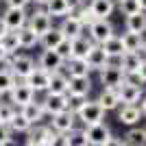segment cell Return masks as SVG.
Wrapping results in <instances>:
<instances>
[{
	"instance_id": "6da1fadb",
	"label": "cell",
	"mask_w": 146,
	"mask_h": 146,
	"mask_svg": "<svg viewBox=\"0 0 146 146\" xmlns=\"http://www.w3.org/2000/svg\"><path fill=\"white\" fill-rule=\"evenodd\" d=\"M76 103V107H74V113H76V120H81L83 124L87 127H94V124H100V122L105 120V113L107 111L100 107V103L98 100H74Z\"/></svg>"
},
{
	"instance_id": "7a4b0ae2",
	"label": "cell",
	"mask_w": 146,
	"mask_h": 146,
	"mask_svg": "<svg viewBox=\"0 0 146 146\" xmlns=\"http://www.w3.org/2000/svg\"><path fill=\"white\" fill-rule=\"evenodd\" d=\"M5 66H7L5 70H9L15 79H22V81H24L26 76L35 70V61L31 59L29 55H13L11 59L5 61Z\"/></svg>"
},
{
	"instance_id": "3957f363",
	"label": "cell",
	"mask_w": 146,
	"mask_h": 146,
	"mask_svg": "<svg viewBox=\"0 0 146 146\" xmlns=\"http://www.w3.org/2000/svg\"><path fill=\"white\" fill-rule=\"evenodd\" d=\"M87 29H90V39L94 44H98V46H103L105 42H109L111 37L116 35L113 33V24L109 20H94Z\"/></svg>"
},
{
	"instance_id": "277c9868",
	"label": "cell",
	"mask_w": 146,
	"mask_h": 146,
	"mask_svg": "<svg viewBox=\"0 0 146 146\" xmlns=\"http://www.w3.org/2000/svg\"><path fill=\"white\" fill-rule=\"evenodd\" d=\"M26 26H29L37 37H44L50 29H52V18L46 13L44 7H39L35 13H31V15H29V24H26Z\"/></svg>"
},
{
	"instance_id": "5b68a950",
	"label": "cell",
	"mask_w": 146,
	"mask_h": 146,
	"mask_svg": "<svg viewBox=\"0 0 146 146\" xmlns=\"http://www.w3.org/2000/svg\"><path fill=\"white\" fill-rule=\"evenodd\" d=\"M44 105V111L48 113L50 118L57 116V113H63V111L70 109V96L68 94H46V98L42 100Z\"/></svg>"
},
{
	"instance_id": "8992f818",
	"label": "cell",
	"mask_w": 146,
	"mask_h": 146,
	"mask_svg": "<svg viewBox=\"0 0 146 146\" xmlns=\"http://www.w3.org/2000/svg\"><path fill=\"white\" fill-rule=\"evenodd\" d=\"M33 100H35V92L31 90L24 81H22V83H15V87L9 92V103H11L15 109H22V107H26V105L33 103Z\"/></svg>"
},
{
	"instance_id": "52a82bcc",
	"label": "cell",
	"mask_w": 146,
	"mask_h": 146,
	"mask_svg": "<svg viewBox=\"0 0 146 146\" xmlns=\"http://www.w3.org/2000/svg\"><path fill=\"white\" fill-rule=\"evenodd\" d=\"M50 129H52L55 133L68 135L70 131L76 129V113H74L72 109H68V111H63V113L52 116V120H50Z\"/></svg>"
},
{
	"instance_id": "ba28073f",
	"label": "cell",
	"mask_w": 146,
	"mask_h": 146,
	"mask_svg": "<svg viewBox=\"0 0 146 146\" xmlns=\"http://www.w3.org/2000/svg\"><path fill=\"white\" fill-rule=\"evenodd\" d=\"M2 22H5V26L11 33H18L20 29H24L29 24V13H26V9H9L7 7L5 15H2Z\"/></svg>"
},
{
	"instance_id": "9c48e42d",
	"label": "cell",
	"mask_w": 146,
	"mask_h": 146,
	"mask_svg": "<svg viewBox=\"0 0 146 146\" xmlns=\"http://www.w3.org/2000/svg\"><path fill=\"white\" fill-rule=\"evenodd\" d=\"M100 83L103 87H111V90H118V87L124 83V72L118 63H109V66L100 70Z\"/></svg>"
},
{
	"instance_id": "30bf717a",
	"label": "cell",
	"mask_w": 146,
	"mask_h": 146,
	"mask_svg": "<svg viewBox=\"0 0 146 146\" xmlns=\"http://www.w3.org/2000/svg\"><path fill=\"white\" fill-rule=\"evenodd\" d=\"M85 137H87L90 146H105L107 140L111 137V129L105 122H100V124H94V127L85 129Z\"/></svg>"
},
{
	"instance_id": "8fae6325",
	"label": "cell",
	"mask_w": 146,
	"mask_h": 146,
	"mask_svg": "<svg viewBox=\"0 0 146 146\" xmlns=\"http://www.w3.org/2000/svg\"><path fill=\"white\" fill-rule=\"evenodd\" d=\"M52 129L46 124H33L31 131L26 133V146H48Z\"/></svg>"
},
{
	"instance_id": "7c38bea8",
	"label": "cell",
	"mask_w": 146,
	"mask_h": 146,
	"mask_svg": "<svg viewBox=\"0 0 146 146\" xmlns=\"http://www.w3.org/2000/svg\"><path fill=\"white\" fill-rule=\"evenodd\" d=\"M85 63H87V68L90 70H105V68L111 63V59L107 57V52L103 50V46H98V44H94L92 46V50L87 52V57H85Z\"/></svg>"
},
{
	"instance_id": "4fadbf2b",
	"label": "cell",
	"mask_w": 146,
	"mask_h": 146,
	"mask_svg": "<svg viewBox=\"0 0 146 146\" xmlns=\"http://www.w3.org/2000/svg\"><path fill=\"white\" fill-rule=\"evenodd\" d=\"M63 63H66V61H63L59 55H57V50H44L42 55H39V61H37V68L46 70L48 74H55V72H61Z\"/></svg>"
},
{
	"instance_id": "5bb4252c",
	"label": "cell",
	"mask_w": 146,
	"mask_h": 146,
	"mask_svg": "<svg viewBox=\"0 0 146 146\" xmlns=\"http://www.w3.org/2000/svg\"><path fill=\"white\" fill-rule=\"evenodd\" d=\"M90 92H92L90 76H83V79H70V85H68V96H70V100H85Z\"/></svg>"
},
{
	"instance_id": "9a60e30c",
	"label": "cell",
	"mask_w": 146,
	"mask_h": 146,
	"mask_svg": "<svg viewBox=\"0 0 146 146\" xmlns=\"http://www.w3.org/2000/svg\"><path fill=\"white\" fill-rule=\"evenodd\" d=\"M24 83L33 92H48V87H50V74L46 72V70H42V68H35V70L24 79Z\"/></svg>"
},
{
	"instance_id": "2e32d148",
	"label": "cell",
	"mask_w": 146,
	"mask_h": 146,
	"mask_svg": "<svg viewBox=\"0 0 146 146\" xmlns=\"http://www.w3.org/2000/svg\"><path fill=\"white\" fill-rule=\"evenodd\" d=\"M83 22H81L79 18H72V15H66L63 18V22H61V26H59V31L63 33V37L66 39H79V37H83Z\"/></svg>"
},
{
	"instance_id": "e0dca14e",
	"label": "cell",
	"mask_w": 146,
	"mask_h": 146,
	"mask_svg": "<svg viewBox=\"0 0 146 146\" xmlns=\"http://www.w3.org/2000/svg\"><path fill=\"white\" fill-rule=\"evenodd\" d=\"M87 9H90L94 20H109V15L113 13L116 5H113V0H90Z\"/></svg>"
},
{
	"instance_id": "ac0fdd59",
	"label": "cell",
	"mask_w": 146,
	"mask_h": 146,
	"mask_svg": "<svg viewBox=\"0 0 146 146\" xmlns=\"http://www.w3.org/2000/svg\"><path fill=\"white\" fill-rule=\"evenodd\" d=\"M142 111L137 105H122L120 111H118V122L120 124H127V127H135L137 122L142 120Z\"/></svg>"
},
{
	"instance_id": "d6986e66",
	"label": "cell",
	"mask_w": 146,
	"mask_h": 146,
	"mask_svg": "<svg viewBox=\"0 0 146 146\" xmlns=\"http://www.w3.org/2000/svg\"><path fill=\"white\" fill-rule=\"evenodd\" d=\"M118 94H120V103L122 105H137L140 103L142 94H144V90L137 85H129V83H122L120 87H118Z\"/></svg>"
},
{
	"instance_id": "ffe728a7",
	"label": "cell",
	"mask_w": 146,
	"mask_h": 146,
	"mask_svg": "<svg viewBox=\"0 0 146 146\" xmlns=\"http://www.w3.org/2000/svg\"><path fill=\"white\" fill-rule=\"evenodd\" d=\"M96 100L100 103V107H103L105 111H113L122 105L118 90H111V87H103V92H100V96H98Z\"/></svg>"
},
{
	"instance_id": "44dd1931",
	"label": "cell",
	"mask_w": 146,
	"mask_h": 146,
	"mask_svg": "<svg viewBox=\"0 0 146 146\" xmlns=\"http://www.w3.org/2000/svg\"><path fill=\"white\" fill-rule=\"evenodd\" d=\"M142 61H144V57H142L140 52H124V55L120 57V63H118V66L122 68L124 74H133V72H140Z\"/></svg>"
},
{
	"instance_id": "7402d4cb",
	"label": "cell",
	"mask_w": 146,
	"mask_h": 146,
	"mask_svg": "<svg viewBox=\"0 0 146 146\" xmlns=\"http://www.w3.org/2000/svg\"><path fill=\"white\" fill-rule=\"evenodd\" d=\"M20 113H22V116H24L31 124H39V120H44V116H46L42 100H33V103H29L26 107H22V109H20Z\"/></svg>"
},
{
	"instance_id": "603a6c76",
	"label": "cell",
	"mask_w": 146,
	"mask_h": 146,
	"mask_svg": "<svg viewBox=\"0 0 146 146\" xmlns=\"http://www.w3.org/2000/svg\"><path fill=\"white\" fill-rule=\"evenodd\" d=\"M63 39H66V37H63V33L59 31V26H57V29L52 26V29H50L44 37H39V44H42L44 50H57V48H59V44L63 42Z\"/></svg>"
},
{
	"instance_id": "cb8c5ba5",
	"label": "cell",
	"mask_w": 146,
	"mask_h": 146,
	"mask_svg": "<svg viewBox=\"0 0 146 146\" xmlns=\"http://www.w3.org/2000/svg\"><path fill=\"white\" fill-rule=\"evenodd\" d=\"M44 9L50 18H66L70 13V0H48Z\"/></svg>"
},
{
	"instance_id": "d4e9b609",
	"label": "cell",
	"mask_w": 146,
	"mask_h": 146,
	"mask_svg": "<svg viewBox=\"0 0 146 146\" xmlns=\"http://www.w3.org/2000/svg\"><path fill=\"white\" fill-rule=\"evenodd\" d=\"M63 68L68 70L70 79H83V76H90V68L83 59H70L63 63Z\"/></svg>"
},
{
	"instance_id": "484cf974",
	"label": "cell",
	"mask_w": 146,
	"mask_h": 146,
	"mask_svg": "<svg viewBox=\"0 0 146 146\" xmlns=\"http://www.w3.org/2000/svg\"><path fill=\"white\" fill-rule=\"evenodd\" d=\"M70 44H72V59H83V61H85L87 52H90L92 46H94V42H92V39H87L85 35L79 37V39H72Z\"/></svg>"
},
{
	"instance_id": "4316f807",
	"label": "cell",
	"mask_w": 146,
	"mask_h": 146,
	"mask_svg": "<svg viewBox=\"0 0 146 146\" xmlns=\"http://www.w3.org/2000/svg\"><path fill=\"white\" fill-rule=\"evenodd\" d=\"M124 26H127V33H137V35H144L146 33V13H137V15H129L124 20Z\"/></svg>"
},
{
	"instance_id": "83f0119b",
	"label": "cell",
	"mask_w": 146,
	"mask_h": 146,
	"mask_svg": "<svg viewBox=\"0 0 146 146\" xmlns=\"http://www.w3.org/2000/svg\"><path fill=\"white\" fill-rule=\"evenodd\" d=\"M144 35L137 33H124L122 35V44H124V52H142L144 48Z\"/></svg>"
},
{
	"instance_id": "f1b7e54d",
	"label": "cell",
	"mask_w": 146,
	"mask_h": 146,
	"mask_svg": "<svg viewBox=\"0 0 146 146\" xmlns=\"http://www.w3.org/2000/svg\"><path fill=\"white\" fill-rule=\"evenodd\" d=\"M68 85H70V76H66L63 72L50 74V94H68Z\"/></svg>"
},
{
	"instance_id": "f546056e",
	"label": "cell",
	"mask_w": 146,
	"mask_h": 146,
	"mask_svg": "<svg viewBox=\"0 0 146 146\" xmlns=\"http://www.w3.org/2000/svg\"><path fill=\"white\" fill-rule=\"evenodd\" d=\"M103 50L107 52V57H109V59H120V57L124 55V44H122V37L113 35L109 42L103 44Z\"/></svg>"
},
{
	"instance_id": "4dcf8cb0",
	"label": "cell",
	"mask_w": 146,
	"mask_h": 146,
	"mask_svg": "<svg viewBox=\"0 0 146 146\" xmlns=\"http://www.w3.org/2000/svg\"><path fill=\"white\" fill-rule=\"evenodd\" d=\"M124 142H127V146H146V129L131 127L124 135Z\"/></svg>"
},
{
	"instance_id": "1f68e13d",
	"label": "cell",
	"mask_w": 146,
	"mask_h": 146,
	"mask_svg": "<svg viewBox=\"0 0 146 146\" xmlns=\"http://www.w3.org/2000/svg\"><path fill=\"white\" fill-rule=\"evenodd\" d=\"M0 48L5 50L9 57H13V55H18V50H20V39H18V33H7L2 39H0Z\"/></svg>"
},
{
	"instance_id": "d6a6232c",
	"label": "cell",
	"mask_w": 146,
	"mask_h": 146,
	"mask_svg": "<svg viewBox=\"0 0 146 146\" xmlns=\"http://www.w3.org/2000/svg\"><path fill=\"white\" fill-rule=\"evenodd\" d=\"M18 39H20V48H33V46L39 44V37H37L29 26H24V29L18 31Z\"/></svg>"
},
{
	"instance_id": "836d02e7",
	"label": "cell",
	"mask_w": 146,
	"mask_h": 146,
	"mask_svg": "<svg viewBox=\"0 0 146 146\" xmlns=\"http://www.w3.org/2000/svg\"><path fill=\"white\" fill-rule=\"evenodd\" d=\"M31 127H33V124H31V122L26 120V118L22 116L20 111L13 116V120L9 122V131H11V133H29Z\"/></svg>"
},
{
	"instance_id": "e575fe53",
	"label": "cell",
	"mask_w": 146,
	"mask_h": 146,
	"mask_svg": "<svg viewBox=\"0 0 146 146\" xmlns=\"http://www.w3.org/2000/svg\"><path fill=\"white\" fill-rule=\"evenodd\" d=\"M15 83H18V79H15L9 70H0V96L9 94V92L15 87Z\"/></svg>"
},
{
	"instance_id": "d590c367",
	"label": "cell",
	"mask_w": 146,
	"mask_h": 146,
	"mask_svg": "<svg viewBox=\"0 0 146 146\" xmlns=\"http://www.w3.org/2000/svg\"><path fill=\"white\" fill-rule=\"evenodd\" d=\"M118 9H120L122 15H137L142 13V7H140V0H120L118 2Z\"/></svg>"
},
{
	"instance_id": "8d00e7d4",
	"label": "cell",
	"mask_w": 146,
	"mask_h": 146,
	"mask_svg": "<svg viewBox=\"0 0 146 146\" xmlns=\"http://www.w3.org/2000/svg\"><path fill=\"white\" fill-rule=\"evenodd\" d=\"M20 109H15L11 103H0V124H7L9 127V122L13 120V116L18 113Z\"/></svg>"
},
{
	"instance_id": "74e56055",
	"label": "cell",
	"mask_w": 146,
	"mask_h": 146,
	"mask_svg": "<svg viewBox=\"0 0 146 146\" xmlns=\"http://www.w3.org/2000/svg\"><path fill=\"white\" fill-rule=\"evenodd\" d=\"M68 144L70 146H90L85 137V129H74L68 133Z\"/></svg>"
},
{
	"instance_id": "f35d334b",
	"label": "cell",
	"mask_w": 146,
	"mask_h": 146,
	"mask_svg": "<svg viewBox=\"0 0 146 146\" xmlns=\"http://www.w3.org/2000/svg\"><path fill=\"white\" fill-rule=\"evenodd\" d=\"M57 55H59L63 61H70V59H72V44H70V39H63V42L59 44Z\"/></svg>"
},
{
	"instance_id": "ab89813d",
	"label": "cell",
	"mask_w": 146,
	"mask_h": 146,
	"mask_svg": "<svg viewBox=\"0 0 146 146\" xmlns=\"http://www.w3.org/2000/svg\"><path fill=\"white\" fill-rule=\"evenodd\" d=\"M48 146H70V144H68V135H63V133H55V131H52Z\"/></svg>"
},
{
	"instance_id": "60d3db41",
	"label": "cell",
	"mask_w": 146,
	"mask_h": 146,
	"mask_svg": "<svg viewBox=\"0 0 146 146\" xmlns=\"http://www.w3.org/2000/svg\"><path fill=\"white\" fill-rule=\"evenodd\" d=\"M124 83H129V85H137V87H142V83H144V81L140 79V72H133V74H124Z\"/></svg>"
},
{
	"instance_id": "b9f144b4",
	"label": "cell",
	"mask_w": 146,
	"mask_h": 146,
	"mask_svg": "<svg viewBox=\"0 0 146 146\" xmlns=\"http://www.w3.org/2000/svg\"><path fill=\"white\" fill-rule=\"evenodd\" d=\"M7 7L9 9H26V5H29L31 0H5Z\"/></svg>"
},
{
	"instance_id": "7bdbcfd3",
	"label": "cell",
	"mask_w": 146,
	"mask_h": 146,
	"mask_svg": "<svg viewBox=\"0 0 146 146\" xmlns=\"http://www.w3.org/2000/svg\"><path fill=\"white\" fill-rule=\"evenodd\" d=\"M9 137H11V131H9V127H7V124H0V144H2L5 140H9Z\"/></svg>"
},
{
	"instance_id": "ee69618b",
	"label": "cell",
	"mask_w": 146,
	"mask_h": 146,
	"mask_svg": "<svg viewBox=\"0 0 146 146\" xmlns=\"http://www.w3.org/2000/svg\"><path fill=\"white\" fill-rule=\"evenodd\" d=\"M105 146H127V142L120 140V137H113V135H111L109 140H107V144H105Z\"/></svg>"
},
{
	"instance_id": "f6af8a7d",
	"label": "cell",
	"mask_w": 146,
	"mask_h": 146,
	"mask_svg": "<svg viewBox=\"0 0 146 146\" xmlns=\"http://www.w3.org/2000/svg\"><path fill=\"white\" fill-rule=\"evenodd\" d=\"M140 111H142V116H146V94H142V98H140Z\"/></svg>"
},
{
	"instance_id": "bcb514c9",
	"label": "cell",
	"mask_w": 146,
	"mask_h": 146,
	"mask_svg": "<svg viewBox=\"0 0 146 146\" xmlns=\"http://www.w3.org/2000/svg\"><path fill=\"white\" fill-rule=\"evenodd\" d=\"M140 79L146 83V59L142 61V66H140Z\"/></svg>"
},
{
	"instance_id": "7dc6e473",
	"label": "cell",
	"mask_w": 146,
	"mask_h": 146,
	"mask_svg": "<svg viewBox=\"0 0 146 146\" xmlns=\"http://www.w3.org/2000/svg\"><path fill=\"white\" fill-rule=\"evenodd\" d=\"M7 33H9V29H7V26H5V22H2V18H0V39H2V37H5Z\"/></svg>"
},
{
	"instance_id": "c3c4849f",
	"label": "cell",
	"mask_w": 146,
	"mask_h": 146,
	"mask_svg": "<svg viewBox=\"0 0 146 146\" xmlns=\"http://www.w3.org/2000/svg\"><path fill=\"white\" fill-rule=\"evenodd\" d=\"M0 146H18V142H15V137H9V140H5Z\"/></svg>"
},
{
	"instance_id": "681fc988",
	"label": "cell",
	"mask_w": 146,
	"mask_h": 146,
	"mask_svg": "<svg viewBox=\"0 0 146 146\" xmlns=\"http://www.w3.org/2000/svg\"><path fill=\"white\" fill-rule=\"evenodd\" d=\"M7 59H9V55H7L5 50L0 48V63H5V61H7Z\"/></svg>"
},
{
	"instance_id": "f907efd6",
	"label": "cell",
	"mask_w": 146,
	"mask_h": 146,
	"mask_svg": "<svg viewBox=\"0 0 146 146\" xmlns=\"http://www.w3.org/2000/svg\"><path fill=\"white\" fill-rule=\"evenodd\" d=\"M140 7H142V11L146 13V0H140Z\"/></svg>"
},
{
	"instance_id": "816d5d0a",
	"label": "cell",
	"mask_w": 146,
	"mask_h": 146,
	"mask_svg": "<svg viewBox=\"0 0 146 146\" xmlns=\"http://www.w3.org/2000/svg\"><path fill=\"white\" fill-rule=\"evenodd\" d=\"M31 2H37V5H42V7H44L46 2H48V0H31Z\"/></svg>"
},
{
	"instance_id": "f5cc1de1",
	"label": "cell",
	"mask_w": 146,
	"mask_h": 146,
	"mask_svg": "<svg viewBox=\"0 0 146 146\" xmlns=\"http://www.w3.org/2000/svg\"><path fill=\"white\" fill-rule=\"evenodd\" d=\"M142 52H144V59H146V42H144V48H142Z\"/></svg>"
},
{
	"instance_id": "db71d44e",
	"label": "cell",
	"mask_w": 146,
	"mask_h": 146,
	"mask_svg": "<svg viewBox=\"0 0 146 146\" xmlns=\"http://www.w3.org/2000/svg\"><path fill=\"white\" fill-rule=\"evenodd\" d=\"M118 2H120V0H118Z\"/></svg>"
}]
</instances>
